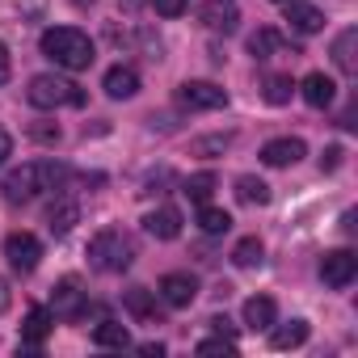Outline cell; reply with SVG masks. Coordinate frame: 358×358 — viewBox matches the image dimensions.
Masks as SVG:
<instances>
[{
	"mask_svg": "<svg viewBox=\"0 0 358 358\" xmlns=\"http://www.w3.org/2000/svg\"><path fill=\"white\" fill-rule=\"evenodd\" d=\"M274 320H278V303H274L270 295L245 299V324H249V329H270Z\"/></svg>",
	"mask_w": 358,
	"mask_h": 358,
	"instance_id": "cell-21",
	"label": "cell"
},
{
	"mask_svg": "<svg viewBox=\"0 0 358 358\" xmlns=\"http://www.w3.org/2000/svg\"><path fill=\"white\" fill-rule=\"evenodd\" d=\"M228 143H232V135H228V131H224V135H203V139H194V143H190V152H194V156H220Z\"/></svg>",
	"mask_w": 358,
	"mask_h": 358,
	"instance_id": "cell-29",
	"label": "cell"
},
{
	"mask_svg": "<svg viewBox=\"0 0 358 358\" xmlns=\"http://www.w3.org/2000/svg\"><path fill=\"white\" fill-rule=\"evenodd\" d=\"M34 110H64V106H85V89L59 72H38L26 89Z\"/></svg>",
	"mask_w": 358,
	"mask_h": 358,
	"instance_id": "cell-4",
	"label": "cell"
},
{
	"mask_svg": "<svg viewBox=\"0 0 358 358\" xmlns=\"http://www.w3.org/2000/svg\"><path fill=\"white\" fill-rule=\"evenodd\" d=\"M236 199H241L245 207H266V203H270V186L262 182V177L245 173V177H236Z\"/></svg>",
	"mask_w": 358,
	"mask_h": 358,
	"instance_id": "cell-23",
	"label": "cell"
},
{
	"mask_svg": "<svg viewBox=\"0 0 358 358\" xmlns=\"http://www.w3.org/2000/svg\"><path fill=\"white\" fill-rule=\"evenodd\" d=\"M143 232L156 236V241H177L182 236V211L177 207H156L143 215Z\"/></svg>",
	"mask_w": 358,
	"mask_h": 358,
	"instance_id": "cell-11",
	"label": "cell"
},
{
	"mask_svg": "<svg viewBox=\"0 0 358 358\" xmlns=\"http://www.w3.org/2000/svg\"><path fill=\"white\" fill-rule=\"evenodd\" d=\"M101 89H106V97L127 101V97H135V93H139V72H135V68H127V64H114V68L106 72Z\"/></svg>",
	"mask_w": 358,
	"mask_h": 358,
	"instance_id": "cell-14",
	"label": "cell"
},
{
	"mask_svg": "<svg viewBox=\"0 0 358 358\" xmlns=\"http://www.w3.org/2000/svg\"><path fill=\"white\" fill-rule=\"evenodd\" d=\"M139 354H143V358H160V354H164V345H160V341H143V345H139Z\"/></svg>",
	"mask_w": 358,
	"mask_h": 358,
	"instance_id": "cell-36",
	"label": "cell"
},
{
	"mask_svg": "<svg viewBox=\"0 0 358 358\" xmlns=\"http://www.w3.org/2000/svg\"><path fill=\"white\" fill-rule=\"evenodd\" d=\"M278 47H282V34H278V30H257V34H249V55H253V59H270Z\"/></svg>",
	"mask_w": 358,
	"mask_h": 358,
	"instance_id": "cell-27",
	"label": "cell"
},
{
	"mask_svg": "<svg viewBox=\"0 0 358 358\" xmlns=\"http://www.w3.org/2000/svg\"><path fill=\"white\" fill-rule=\"evenodd\" d=\"M215 173H194V177H186V186H182V194L190 199V203H211V194H215Z\"/></svg>",
	"mask_w": 358,
	"mask_h": 358,
	"instance_id": "cell-24",
	"label": "cell"
},
{
	"mask_svg": "<svg viewBox=\"0 0 358 358\" xmlns=\"http://www.w3.org/2000/svg\"><path fill=\"white\" fill-rule=\"evenodd\" d=\"M64 182H68V164H59V160H30V164L13 169L5 182H0V190H5L9 203H30L43 190H59Z\"/></svg>",
	"mask_w": 358,
	"mask_h": 358,
	"instance_id": "cell-1",
	"label": "cell"
},
{
	"mask_svg": "<svg viewBox=\"0 0 358 358\" xmlns=\"http://www.w3.org/2000/svg\"><path fill=\"white\" fill-rule=\"evenodd\" d=\"M299 93H303V101H308L312 110H329L333 97H337V85H333V76H324V72H308V76L299 80Z\"/></svg>",
	"mask_w": 358,
	"mask_h": 358,
	"instance_id": "cell-13",
	"label": "cell"
},
{
	"mask_svg": "<svg viewBox=\"0 0 358 358\" xmlns=\"http://www.w3.org/2000/svg\"><path fill=\"white\" fill-rule=\"evenodd\" d=\"M308 333H312L308 320H287V324L274 320V324H270V345H274V350H295V345L308 341Z\"/></svg>",
	"mask_w": 358,
	"mask_h": 358,
	"instance_id": "cell-19",
	"label": "cell"
},
{
	"mask_svg": "<svg viewBox=\"0 0 358 358\" xmlns=\"http://www.w3.org/2000/svg\"><path fill=\"white\" fill-rule=\"evenodd\" d=\"M303 156H308V148H303V139H295V135L270 139V143L262 148V160H266L270 169H291V164H299Z\"/></svg>",
	"mask_w": 358,
	"mask_h": 358,
	"instance_id": "cell-9",
	"label": "cell"
},
{
	"mask_svg": "<svg viewBox=\"0 0 358 358\" xmlns=\"http://www.w3.org/2000/svg\"><path fill=\"white\" fill-rule=\"evenodd\" d=\"M211 324H215L220 333H232V320H228V316H211Z\"/></svg>",
	"mask_w": 358,
	"mask_h": 358,
	"instance_id": "cell-37",
	"label": "cell"
},
{
	"mask_svg": "<svg viewBox=\"0 0 358 358\" xmlns=\"http://www.w3.org/2000/svg\"><path fill=\"white\" fill-rule=\"evenodd\" d=\"M93 345H101V350H127V345H131V333H127V324H118V320H97Z\"/></svg>",
	"mask_w": 358,
	"mask_h": 358,
	"instance_id": "cell-22",
	"label": "cell"
},
{
	"mask_svg": "<svg viewBox=\"0 0 358 358\" xmlns=\"http://www.w3.org/2000/svg\"><path fill=\"white\" fill-rule=\"evenodd\" d=\"M199 22L215 34H232L236 22H241V9L232 5V0H207V5L199 9Z\"/></svg>",
	"mask_w": 358,
	"mask_h": 358,
	"instance_id": "cell-10",
	"label": "cell"
},
{
	"mask_svg": "<svg viewBox=\"0 0 358 358\" xmlns=\"http://www.w3.org/2000/svg\"><path fill=\"white\" fill-rule=\"evenodd\" d=\"M135 262V241L122 228H106L89 241V266L101 274H122Z\"/></svg>",
	"mask_w": 358,
	"mask_h": 358,
	"instance_id": "cell-3",
	"label": "cell"
},
{
	"mask_svg": "<svg viewBox=\"0 0 358 358\" xmlns=\"http://www.w3.org/2000/svg\"><path fill=\"white\" fill-rule=\"evenodd\" d=\"M51 324H55V316H51V308H43V303H34V308L26 312V324H22V345H26V350H38V345L47 341V333H51Z\"/></svg>",
	"mask_w": 358,
	"mask_h": 358,
	"instance_id": "cell-15",
	"label": "cell"
},
{
	"mask_svg": "<svg viewBox=\"0 0 358 358\" xmlns=\"http://www.w3.org/2000/svg\"><path fill=\"white\" fill-rule=\"evenodd\" d=\"M354 274H358V257H354L350 249H333V253L320 257V278H324V287H350Z\"/></svg>",
	"mask_w": 358,
	"mask_h": 358,
	"instance_id": "cell-7",
	"label": "cell"
},
{
	"mask_svg": "<svg viewBox=\"0 0 358 358\" xmlns=\"http://www.w3.org/2000/svg\"><path fill=\"white\" fill-rule=\"evenodd\" d=\"M177 106L199 114V110H224L228 106V93L211 80H186L182 89H177Z\"/></svg>",
	"mask_w": 358,
	"mask_h": 358,
	"instance_id": "cell-5",
	"label": "cell"
},
{
	"mask_svg": "<svg viewBox=\"0 0 358 358\" xmlns=\"http://www.w3.org/2000/svg\"><path fill=\"white\" fill-rule=\"evenodd\" d=\"M152 9H156L160 17H182V13L190 9V0H152Z\"/></svg>",
	"mask_w": 358,
	"mask_h": 358,
	"instance_id": "cell-31",
	"label": "cell"
},
{
	"mask_svg": "<svg viewBox=\"0 0 358 358\" xmlns=\"http://www.w3.org/2000/svg\"><path fill=\"white\" fill-rule=\"evenodd\" d=\"M76 5H80V9H85V5H93V0H76Z\"/></svg>",
	"mask_w": 358,
	"mask_h": 358,
	"instance_id": "cell-39",
	"label": "cell"
},
{
	"mask_svg": "<svg viewBox=\"0 0 358 358\" xmlns=\"http://www.w3.org/2000/svg\"><path fill=\"white\" fill-rule=\"evenodd\" d=\"M5 257H9V266H13L17 274H30V270H38V262H43V245H38V236H30V232H13V236L5 241Z\"/></svg>",
	"mask_w": 358,
	"mask_h": 358,
	"instance_id": "cell-6",
	"label": "cell"
},
{
	"mask_svg": "<svg viewBox=\"0 0 358 358\" xmlns=\"http://www.w3.org/2000/svg\"><path fill=\"white\" fill-rule=\"evenodd\" d=\"M291 93H295V80H291L287 72L266 76V101H270V106H287V101H291Z\"/></svg>",
	"mask_w": 358,
	"mask_h": 358,
	"instance_id": "cell-28",
	"label": "cell"
},
{
	"mask_svg": "<svg viewBox=\"0 0 358 358\" xmlns=\"http://www.w3.org/2000/svg\"><path fill=\"white\" fill-rule=\"evenodd\" d=\"M287 26L295 34H316L324 30V13L316 5H303V0H287Z\"/></svg>",
	"mask_w": 358,
	"mask_h": 358,
	"instance_id": "cell-16",
	"label": "cell"
},
{
	"mask_svg": "<svg viewBox=\"0 0 358 358\" xmlns=\"http://www.w3.org/2000/svg\"><path fill=\"white\" fill-rule=\"evenodd\" d=\"M30 135H34L38 143H55V139H59V127H51V122H34Z\"/></svg>",
	"mask_w": 358,
	"mask_h": 358,
	"instance_id": "cell-32",
	"label": "cell"
},
{
	"mask_svg": "<svg viewBox=\"0 0 358 358\" xmlns=\"http://www.w3.org/2000/svg\"><path fill=\"white\" fill-rule=\"evenodd\" d=\"M38 47H43V55H47L55 68H64V72H85V68L97 59L93 38H89L85 30H76V26H51V30H43Z\"/></svg>",
	"mask_w": 358,
	"mask_h": 358,
	"instance_id": "cell-2",
	"label": "cell"
},
{
	"mask_svg": "<svg viewBox=\"0 0 358 358\" xmlns=\"http://www.w3.org/2000/svg\"><path fill=\"white\" fill-rule=\"evenodd\" d=\"M199 354H236V341L232 337H207V341H199Z\"/></svg>",
	"mask_w": 358,
	"mask_h": 358,
	"instance_id": "cell-30",
	"label": "cell"
},
{
	"mask_svg": "<svg viewBox=\"0 0 358 358\" xmlns=\"http://www.w3.org/2000/svg\"><path fill=\"white\" fill-rule=\"evenodd\" d=\"M5 308H9V282L0 278V312H5Z\"/></svg>",
	"mask_w": 358,
	"mask_h": 358,
	"instance_id": "cell-38",
	"label": "cell"
},
{
	"mask_svg": "<svg viewBox=\"0 0 358 358\" xmlns=\"http://www.w3.org/2000/svg\"><path fill=\"white\" fill-rule=\"evenodd\" d=\"M122 308L139 320V324H160V312H156V299H152V291H143V287H131L127 295H122Z\"/></svg>",
	"mask_w": 358,
	"mask_h": 358,
	"instance_id": "cell-17",
	"label": "cell"
},
{
	"mask_svg": "<svg viewBox=\"0 0 358 358\" xmlns=\"http://www.w3.org/2000/svg\"><path fill=\"white\" fill-rule=\"evenodd\" d=\"M51 316H64V320H76V316H85V291H80V282H76V278H64V282L55 287Z\"/></svg>",
	"mask_w": 358,
	"mask_h": 358,
	"instance_id": "cell-12",
	"label": "cell"
},
{
	"mask_svg": "<svg viewBox=\"0 0 358 358\" xmlns=\"http://www.w3.org/2000/svg\"><path fill=\"white\" fill-rule=\"evenodd\" d=\"M337 164H341V148H329V152L320 156V169H329V173H333Z\"/></svg>",
	"mask_w": 358,
	"mask_h": 358,
	"instance_id": "cell-34",
	"label": "cell"
},
{
	"mask_svg": "<svg viewBox=\"0 0 358 358\" xmlns=\"http://www.w3.org/2000/svg\"><path fill=\"white\" fill-rule=\"evenodd\" d=\"M354 47H358V30L354 26H345L337 38H333V64L345 72V76H354L358 72V59H354Z\"/></svg>",
	"mask_w": 358,
	"mask_h": 358,
	"instance_id": "cell-20",
	"label": "cell"
},
{
	"mask_svg": "<svg viewBox=\"0 0 358 358\" xmlns=\"http://www.w3.org/2000/svg\"><path fill=\"white\" fill-rule=\"evenodd\" d=\"M274 5H287V0H274Z\"/></svg>",
	"mask_w": 358,
	"mask_h": 358,
	"instance_id": "cell-40",
	"label": "cell"
},
{
	"mask_svg": "<svg viewBox=\"0 0 358 358\" xmlns=\"http://www.w3.org/2000/svg\"><path fill=\"white\" fill-rule=\"evenodd\" d=\"M199 228H203L207 236H224V232L232 228V215H228L224 207H211V203H203V211H199Z\"/></svg>",
	"mask_w": 358,
	"mask_h": 358,
	"instance_id": "cell-25",
	"label": "cell"
},
{
	"mask_svg": "<svg viewBox=\"0 0 358 358\" xmlns=\"http://www.w3.org/2000/svg\"><path fill=\"white\" fill-rule=\"evenodd\" d=\"M76 220H80V203H76V199H59V203L47 211V228H51V236H68V232L76 228Z\"/></svg>",
	"mask_w": 358,
	"mask_h": 358,
	"instance_id": "cell-18",
	"label": "cell"
},
{
	"mask_svg": "<svg viewBox=\"0 0 358 358\" xmlns=\"http://www.w3.org/2000/svg\"><path fill=\"white\" fill-rule=\"evenodd\" d=\"M160 299H164L169 308H190V303L199 299V278H194V274H182V270L164 274V278H160Z\"/></svg>",
	"mask_w": 358,
	"mask_h": 358,
	"instance_id": "cell-8",
	"label": "cell"
},
{
	"mask_svg": "<svg viewBox=\"0 0 358 358\" xmlns=\"http://www.w3.org/2000/svg\"><path fill=\"white\" fill-rule=\"evenodd\" d=\"M9 156H13V135H9L5 127H0V164H5Z\"/></svg>",
	"mask_w": 358,
	"mask_h": 358,
	"instance_id": "cell-33",
	"label": "cell"
},
{
	"mask_svg": "<svg viewBox=\"0 0 358 358\" xmlns=\"http://www.w3.org/2000/svg\"><path fill=\"white\" fill-rule=\"evenodd\" d=\"M9 72H13V64H9V47H5V43H0V85H5V80H9Z\"/></svg>",
	"mask_w": 358,
	"mask_h": 358,
	"instance_id": "cell-35",
	"label": "cell"
},
{
	"mask_svg": "<svg viewBox=\"0 0 358 358\" xmlns=\"http://www.w3.org/2000/svg\"><path fill=\"white\" fill-rule=\"evenodd\" d=\"M262 257H266V249H262V241H257V236H245V241H236V249H232V262H236L241 270L262 266Z\"/></svg>",
	"mask_w": 358,
	"mask_h": 358,
	"instance_id": "cell-26",
	"label": "cell"
}]
</instances>
